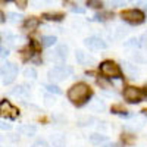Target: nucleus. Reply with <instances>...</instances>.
<instances>
[{"label":"nucleus","instance_id":"nucleus-42","mask_svg":"<svg viewBox=\"0 0 147 147\" xmlns=\"http://www.w3.org/2000/svg\"><path fill=\"white\" fill-rule=\"evenodd\" d=\"M144 93H146V96H147V88H146V91H144Z\"/></svg>","mask_w":147,"mask_h":147},{"label":"nucleus","instance_id":"nucleus-1","mask_svg":"<svg viewBox=\"0 0 147 147\" xmlns=\"http://www.w3.org/2000/svg\"><path fill=\"white\" fill-rule=\"evenodd\" d=\"M93 91L91 88L88 87L87 84H84V82H77V84H74L72 87L68 90V99L72 105H75V106H82L88 102V99L91 97Z\"/></svg>","mask_w":147,"mask_h":147},{"label":"nucleus","instance_id":"nucleus-3","mask_svg":"<svg viewBox=\"0 0 147 147\" xmlns=\"http://www.w3.org/2000/svg\"><path fill=\"white\" fill-rule=\"evenodd\" d=\"M124 99L131 103V105H136V103H141L146 99V93L138 88V87H132V85H128V87L124 90Z\"/></svg>","mask_w":147,"mask_h":147},{"label":"nucleus","instance_id":"nucleus-25","mask_svg":"<svg viewBox=\"0 0 147 147\" xmlns=\"http://www.w3.org/2000/svg\"><path fill=\"white\" fill-rule=\"evenodd\" d=\"M122 141H124V144H132L136 141V137L131 134H122Z\"/></svg>","mask_w":147,"mask_h":147},{"label":"nucleus","instance_id":"nucleus-23","mask_svg":"<svg viewBox=\"0 0 147 147\" xmlns=\"http://www.w3.org/2000/svg\"><path fill=\"white\" fill-rule=\"evenodd\" d=\"M87 6L93 7V9H102L103 2H102V0H87Z\"/></svg>","mask_w":147,"mask_h":147},{"label":"nucleus","instance_id":"nucleus-17","mask_svg":"<svg viewBox=\"0 0 147 147\" xmlns=\"http://www.w3.org/2000/svg\"><path fill=\"white\" fill-rule=\"evenodd\" d=\"M106 136H103V134H91L90 136V141L93 143V144H96V146H100V144H105L106 143Z\"/></svg>","mask_w":147,"mask_h":147},{"label":"nucleus","instance_id":"nucleus-34","mask_svg":"<svg viewBox=\"0 0 147 147\" xmlns=\"http://www.w3.org/2000/svg\"><path fill=\"white\" fill-rule=\"evenodd\" d=\"M91 109H97V110H103V109H105V103H102L100 100H97V102H96V105H93V106H91Z\"/></svg>","mask_w":147,"mask_h":147},{"label":"nucleus","instance_id":"nucleus-4","mask_svg":"<svg viewBox=\"0 0 147 147\" xmlns=\"http://www.w3.org/2000/svg\"><path fill=\"white\" fill-rule=\"evenodd\" d=\"M121 18L124 19L125 22L131 24V25H140V24L144 22L146 19V15L140 9H128V10H124L121 13Z\"/></svg>","mask_w":147,"mask_h":147},{"label":"nucleus","instance_id":"nucleus-33","mask_svg":"<svg viewBox=\"0 0 147 147\" xmlns=\"http://www.w3.org/2000/svg\"><path fill=\"white\" fill-rule=\"evenodd\" d=\"M140 46H143V47L147 49V31L141 35V38H140Z\"/></svg>","mask_w":147,"mask_h":147},{"label":"nucleus","instance_id":"nucleus-19","mask_svg":"<svg viewBox=\"0 0 147 147\" xmlns=\"http://www.w3.org/2000/svg\"><path fill=\"white\" fill-rule=\"evenodd\" d=\"M127 32H128V30H127L124 25H118V27L115 28V35H113V38H116V40L124 38V37L127 35Z\"/></svg>","mask_w":147,"mask_h":147},{"label":"nucleus","instance_id":"nucleus-5","mask_svg":"<svg viewBox=\"0 0 147 147\" xmlns=\"http://www.w3.org/2000/svg\"><path fill=\"white\" fill-rule=\"evenodd\" d=\"M0 75L3 77V84H12L18 77V66L12 62H6L0 66Z\"/></svg>","mask_w":147,"mask_h":147},{"label":"nucleus","instance_id":"nucleus-20","mask_svg":"<svg viewBox=\"0 0 147 147\" xmlns=\"http://www.w3.org/2000/svg\"><path fill=\"white\" fill-rule=\"evenodd\" d=\"M10 94H13V96H27L28 94V88L25 87V85H18V87L10 90Z\"/></svg>","mask_w":147,"mask_h":147},{"label":"nucleus","instance_id":"nucleus-2","mask_svg":"<svg viewBox=\"0 0 147 147\" xmlns=\"http://www.w3.org/2000/svg\"><path fill=\"white\" fill-rule=\"evenodd\" d=\"M100 72L106 78H113V80L122 78V71H121L119 65L112 62V60H105V62H102L100 63Z\"/></svg>","mask_w":147,"mask_h":147},{"label":"nucleus","instance_id":"nucleus-13","mask_svg":"<svg viewBox=\"0 0 147 147\" xmlns=\"http://www.w3.org/2000/svg\"><path fill=\"white\" fill-rule=\"evenodd\" d=\"M50 141H52L53 147H65V144H66L65 136H62V134H52Z\"/></svg>","mask_w":147,"mask_h":147},{"label":"nucleus","instance_id":"nucleus-22","mask_svg":"<svg viewBox=\"0 0 147 147\" xmlns=\"http://www.w3.org/2000/svg\"><path fill=\"white\" fill-rule=\"evenodd\" d=\"M24 77H27L30 80H35L37 78V71L34 68H25L24 69Z\"/></svg>","mask_w":147,"mask_h":147},{"label":"nucleus","instance_id":"nucleus-35","mask_svg":"<svg viewBox=\"0 0 147 147\" xmlns=\"http://www.w3.org/2000/svg\"><path fill=\"white\" fill-rule=\"evenodd\" d=\"M97 84H99L100 87H105L106 90H107V88H110V84H109L107 81H105V80H97Z\"/></svg>","mask_w":147,"mask_h":147},{"label":"nucleus","instance_id":"nucleus-6","mask_svg":"<svg viewBox=\"0 0 147 147\" xmlns=\"http://www.w3.org/2000/svg\"><path fill=\"white\" fill-rule=\"evenodd\" d=\"M71 72H72V69L69 66H53L47 72V77L53 82H59V81H63Z\"/></svg>","mask_w":147,"mask_h":147},{"label":"nucleus","instance_id":"nucleus-10","mask_svg":"<svg viewBox=\"0 0 147 147\" xmlns=\"http://www.w3.org/2000/svg\"><path fill=\"white\" fill-rule=\"evenodd\" d=\"M75 57H77V62L82 66H91L96 63V59L93 56H90L88 53H85L82 50H77L75 52Z\"/></svg>","mask_w":147,"mask_h":147},{"label":"nucleus","instance_id":"nucleus-14","mask_svg":"<svg viewBox=\"0 0 147 147\" xmlns=\"http://www.w3.org/2000/svg\"><path fill=\"white\" fill-rule=\"evenodd\" d=\"M18 132L22 134V136H27V137H32L34 134L37 132V128L34 125H21L18 128Z\"/></svg>","mask_w":147,"mask_h":147},{"label":"nucleus","instance_id":"nucleus-37","mask_svg":"<svg viewBox=\"0 0 147 147\" xmlns=\"http://www.w3.org/2000/svg\"><path fill=\"white\" fill-rule=\"evenodd\" d=\"M102 147H122V144H119V143H105V144H102Z\"/></svg>","mask_w":147,"mask_h":147},{"label":"nucleus","instance_id":"nucleus-11","mask_svg":"<svg viewBox=\"0 0 147 147\" xmlns=\"http://www.w3.org/2000/svg\"><path fill=\"white\" fill-rule=\"evenodd\" d=\"M40 27V19L35 18V16H30L24 21V30H28V31H34Z\"/></svg>","mask_w":147,"mask_h":147},{"label":"nucleus","instance_id":"nucleus-38","mask_svg":"<svg viewBox=\"0 0 147 147\" xmlns=\"http://www.w3.org/2000/svg\"><path fill=\"white\" fill-rule=\"evenodd\" d=\"M137 5L141 6L144 10H147V0H137Z\"/></svg>","mask_w":147,"mask_h":147},{"label":"nucleus","instance_id":"nucleus-41","mask_svg":"<svg viewBox=\"0 0 147 147\" xmlns=\"http://www.w3.org/2000/svg\"><path fill=\"white\" fill-rule=\"evenodd\" d=\"M134 2H137V0H128V3H134Z\"/></svg>","mask_w":147,"mask_h":147},{"label":"nucleus","instance_id":"nucleus-12","mask_svg":"<svg viewBox=\"0 0 147 147\" xmlns=\"http://www.w3.org/2000/svg\"><path fill=\"white\" fill-rule=\"evenodd\" d=\"M43 18L46 21H53V22H59L62 21L65 18V15L62 13V12H46V13H43Z\"/></svg>","mask_w":147,"mask_h":147},{"label":"nucleus","instance_id":"nucleus-29","mask_svg":"<svg viewBox=\"0 0 147 147\" xmlns=\"http://www.w3.org/2000/svg\"><path fill=\"white\" fill-rule=\"evenodd\" d=\"M125 46H128V47H138L140 46V40L138 38H131L129 41L125 43Z\"/></svg>","mask_w":147,"mask_h":147},{"label":"nucleus","instance_id":"nucleus-39","mask_svg":"<svg viewBox=\"0 0 147 147\" xmlns=\"http://www.w3.org/2000/svg\"><path fill=\"white\" fill-rule=\"evenodd\" d=\"M5 21H6V15L3 13V12H2V10H0V24H3Z\"/></svg>","mask_w":147,"mask_h":147},{"label":"nucleus","instance_id":"nucleus-43","mask_svg":"<svg viewBox=\"0 0 147 147\" xmlns=\"http://www.w3.org/2000/svg\"><path fill=\"white\" fill-rule=\"evenodd\" d=\"M46 2H50V0H46Z\"/></svg>","mask_w":147,"mask_h":147},{"label":"nucleus","instance_id":"nucleus-9","mask_svg":"<svg viewBox=\"0 0 147 147\" xmlns=\"http://www.w3.org/2000/svg\"><path fill=\"white\" fill-rule=\"evenodd\" d=\"M66 57H68V46H65V44L57 46L55 49V52L49 55V59L53 60L55 63H63Z\"/></svg>","mask_w":147,"mask_h":147},{"label":"nucleus","instance_id":"nucleus-26","mask_svg":"<svg viewBox=\"0 0 147 147\" xmlns=\"http://www.w3.org/2000/svg\"><path fill=\"white\" fill-rule=\"evenodd\" d=\"M109 3L112 5L113 7H121V6H124L128 3V0H109Z\"/></svg>","mask_w":147,"mask_h":147},{"label":"nucleus","instance_id":"nucleus-16","mask_svg":"<svg viewBox=\"0 0 147 147\" xmlns=\"http://www.w3.org/2000/svg\"><path fill=\"white\" fill-rule=\"evenodd\" d=\"M56 37L55 35H43L41 37V40H40V44L43 46V47H52V46H55L56 44Z\"/></svg>","mask_w":147,"mask_h":147},{"label":"nucleus","instance_id":"nucleus-7","mask_svg":"<svg viewBox=\"0 0 147 147\" xmlns=\"http://www.w3.org/2000/svg\"><path fill=\"white\" fill-rule=\"evenodd\" d=\"M0 116L5 119H16L19 116V110L9 100H2L0 102Z\"/></svg>","mask_w":147,"mask_h":147},{"label":"nucleus","instance_id":"nucleus-15","mask_svg":"<svg viewBox=\"0 0 147 147\" xmlns=\"http://www.w3.org/2000/svg\"><path fill=\"white\" fill-rule=\"evenodd\" d=\"M122 65H124V71L127 72L128 77L136 78V77L138 75V69L136 68V65H132V63H129V62H124Z\"/></svg>","mask_w":147,"mask_h":147},{"label":"nucleus","instance_id":"nucleus-27","mask_svg":"<svg viewBox=\"0 0 147 147\" xmlns=\"http://www.w3.org/2000/svg\"><path fill=\"white\" fill-rule=\"evenodd\" d=\"M12 2H13L21 10H24V9L28 6V0H12Z\"/></svg>","mask_w":147,"mask_h":147},{"label":"nucleus","instance_id":"nucleus-18","mask_svg":"<svg viewBox=\"0 0 147 147\" xmlns=\"http://www.w3.org/2000/svg\"><path fill=\"white\" fill-rule=\"evenodd\" d=\"M110 18H113L112 12H100V13H96L94 15L93 21H96V22H105V21H107Z\"/></svg>","mask_w":147,"mask_h":147},{"label":"nucleus","instance_id":"nucleus-31","mask_svg":"<svg viewBox=\"0 0 147 147\" xmlns=\"http://www.w3.org/2000/svg\"><path fill=\"white\" fill-rule=\"evenodd\" d=\"M0 129H3V131H9V129H12V125H10V124H7V122H5V121H0Z\"/></svg>","mask_w":147,"mask_h":147},{"label":"nucleus","instance_id":"nucleus-28","mask_svg":"<svg viewBox=\"0 0 147 147\" xmlns=\"http://www.w3.org/2000/svg\"><path fill=\"white\" fill-rule=\"evenodd\" d=\"M31 147H50V146H49V143H47L46 140L40 138V140H37V141H34V144H32Z\"/></svg>","mask_w":147,"mask_h":147},{"label":"nucleus","instance_id":"nucleus-44","mask_svg":"<svg viewBox=\"0 0 147 147\" xmlns=\"http://www.w3.org/2000/svg\"><path fill=\"white\" fill-rule=\"evenodd\" d=\"M77 2H80V0H77Z\"/></svg>","mask_w":147,"mask_h":147},{"label":"nucleus","instance_id":"nucleus-40","mask_svg":"<svg viewBox=\"0 0 147 147\" xmlns=\"http://www.w3.org/2000/svg\"><path fill=\"white\" fill-rule=\"evenodd\" d=\"M143 115H146V116H147V109H144V110H143Z\"/></svg>","mask_w":147,"mask_h":147},{"label":"nucleus","instance_id":"nucleus-8","mask_svg":"<svg viewBox=\"0 0 147 147\" xmlns=\"http://www.w3.org/2000/svg\"><path fill=\"white\" fill-rule=\"evenodd\" d=\"M84 46L88 47L90 50H105V49H107V43L97 35L87 37V38L84 40Z\"/></svg>","mask_w":147,"mask_h":147},{"label":"nucleus","instance_id":"nucleus-36","mask_svg":"<svg viewBox=\"0 0 147 147\" xmlns=\"http://www.w3.org/2000/svg\"><path fill=\"white\" fill-rule=\"evenodd\" d=\"M71 10L74 12V13H84V9L82 7H78V6H71Z\"/></svg>","mask_w":147,"mask_h":147},{"label":"nucleus","instance_id":"nucleus-32","mask_svg":"<svg viewBox=\"0 0 147 147\" xmlns=\"http://www.w3.org/2000/svg\"><path fill=\"white\" fill-rule=\"evenodd\" d=\"M7 55H9V50H7V49L0 46V59H6Z\"/></svg>","mask_w":147,"mask_h":147},{"label":"nucleus","instance_id":"nucleus-24","mask_svg":"<svg viewBox=\"0 0 147 147\" xmlns=\"http://www.w3.org/2000/svg\"><path fill=\"white\" fill-rule=\"evenodd\" d=\"M46 88H47L49 93H52V94H62V90H60L57 85H55V84H47Z\"/></svg>","mask_w":147,"mask_h":147},{"label":"nucleus","instance_id":"nucleus-30","mask_svg":"<svg viewBox=\"0 0 147 147\" xmlns=\"http://www.w3.org/2000/svg\"><path fill=\"white\" fill-rule=\"evenodd\" d=\"M7 16H9V21H12V22H19L21 21V15H16V13H13V12H10V13H7Z\"/></svg>","mask_w":147,"mask_h":147},{"label":"nucleus","instance_id":"nucleus-21","mask_svg":"<svg viewBox=\"0 0 147 147\" xmlns=\"http://www.w3.org/2000/svg\"><path fill=\"white\" fill-rule=\"evenodd\" d=\"M110 110H112V113H115V115H128V110L122 105H113Z\"/></svg>","mask_w":147,"mask_h":147}]
</instances>
